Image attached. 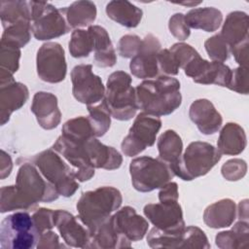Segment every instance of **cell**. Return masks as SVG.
<instances>
[{"label":"cell","mask_w":249,"mask_h":249,"mask_svg":"<svg viewBox=\"0 0 249 249\" xmlns=\"http://www.w3.org/2000/svg\"><path fill=\"white\" fill-rule=\"evenodd\" d=\"M135 92L138 109L157 117L170 115L182 103L180 82L173 77L145 80L137 85Z\"/></svg>","instance_id":"obj_1"},{"label":"cell","mask_w":249,"mask_h":249,"mask_svg":"<svg viewBox=\"0 0 249 249\" xmlns=\"http://www.w3.org/2000/svg\"><path fill=\"white\" fill-rule=\"evenodd\" d=\"M122 202V194L114 187L104 186L84 192L76 204L78 217L90 231L117 211Z\"/></svg>","instance_id":"obj_2"},{"label":"cell","mask_w":249,"mask_h":249,"mask_svg":"<svg viewBox=\"0 0 249 249\" xmlns=\"http://www.w3.org/2000/svg\"><path fill=\"white\" fill-rule=\"evenodd\" d=\"M42 175L55 188L59 196H72L79 189L73 168L53 148L40 152L30 159Z\"/></svg>","instance_id":"obj_3"},{"label":"cell","mask_w":249,"mask_h":249,"mask_svg":"<svg viewBox=\"0 0 249 249\" xmlns=\"http://www.w3.org/2000/svg\"><path fill=\"white\" fill-rule=\"evenodd\" d=\"M221 158V153L212 144L195 141L188 145L178 161L170 168L183 181H192L207 174Z\"/></svg>","instance_id":"obj_4"},{"label":"cell","mask_w":249,"mask_h":249,"mask_svg":"<svg viewBox=\"0 0 249 249\" xmlns=\"http://www.w3.org/2000/svg\"><path fill=\"white\" fill-rule=\"evenodd\" d=\"M104 100L114 119L131 120L138 110L135 89L131 86V76L124 71L110 74L106 83Z\"/></svg>","instance_id":"obj_5"},{"label":"cell","mask_w":249,"mask_h":249,"mask_svg":"<svg viewBox=\"0 0 249 249\" xmlns=\"http://www.w3.org/2000/svg\"><path fill=\"white\" fill-rule=\"evenodd\" d=\"M40 235L32 216L17 211L1 222L0 246L3 249H32L37 247Z\"/></svg>","instance_id":"obj_6"},{"label":"cell","mask_w":249,"mask_h":249,"mask_svg":"<svg viewBox=\"0 0 249 249\" xmlns=\"http://www.w3.org/2000/svg\"><path fill=\"white\" fill-rule=\"evenodd\" d=\"M129 174L133 188L141 193L160 189L175 176L166 162L148 156L133 159L129 164Z\"/></svg>","instance_id":"obj_7"},{"label":"cell","mask_w":249,"mask_h":249,"mask_svg":"<svg viewBox=\"0 0 249 249\" xmlns=\"http://www.w3.org/2000/svg\"><path fill=\"white\" fill-rule=\"evenodd\" d=\"M16 186L31 210L35 209L39 202H51L59 196L55 188L30 161L20 164L16 178Z\"/></svg>","instance_id":"obj_8"},{"label":"cell","mask_w":249,"mask_h":249,"mask_svg":"<svg viewBox=\"0 0 249 249\" xmlns=\"http://www.w3.org/2000/svg\"><path fill=\"white\" fill-rule=\"evenodd\" d=\"M31 32L35 39L47 41L67 34L71 27L66 21L62 9L48 2L30 1Z\"/></svg>","instance_id":"obj_9"},{"label":"cell","mask_w":249,"mask_h":249,"mask_svg":"<svg viewBox=\"0 0 249 249\" xmlns=\"http://www.w3.org/2000/svg\"><path fill=\"white\" fill-rule=\"evenodd\" d=\"M161 127L160 117L141 112L136 116L127 135L121 143L122 152L126 157H134L156 142L158 132Z\"/></svg>","instance_id":"obj_10"},{"label":"cell","mask_w":249,"mask_h":249,"mask_svg":"<svg viewBox=\"0 0 249 249\" xmlns=\"http://www.w3.org/2000/svg\"><path fill=\"white\" fill-rule=\"evenodd\" d=\"M147 244L151 248H210L206 234L196 226L185 227L177 231H163L154 227L147 235Z\"/></svg>","instance_id":"obj_11"},{"label":"cell","mask_w":249,"mask_h":249,"mask_svg":"<svg viewBox=\"0 0 249 249\" xmlns=\"http://www.w3.org/2000/svg\"><path fill=\"white\" fill-rule=\"evenodd\" d=\"M72 93L76 100L88 105L97 104L105 97V87L91 64L76 65L71 71Z\"/></svg>","instance_id":"obj_12"},{"label":"cell","mask_w":249,"mask_h":249,"mask_svg":"<svg viewBox=\"0 0 249 249\" xmlns=\"http://www.w3.org/2000/svg\"><path fill=\"white\" fill-rule=\"evenodd\" d=\"M36 69L39 78L44 82L51 84L62 82L67 72L62 46L56 42L44 43L37 52Z\"/></svg>","instance_id":"obj_13"},{"label":"cell","mask_w":249,"mask_h":249,"mask_svg":"<svg viewBox=\"0 0 249 249\" xmlns=\"http://www.w3.org/2000/svg\"><path fill=\"white\" fill-rule=\"evenodd\" d=\"M27 87L17 82L13 74L0 69V123L7 124L12 113L20 109L28 100Z\"/></svg>","instance_id":"obj_14"},{"label":"cell","mask_w":249,"mask_h":249,"mask_svg":"<svg viewBox=\"0 0 249 249\" xmlns=\"http://www.w3.org/2000/svg\"><path fill=\"white\" fill-rule=\"evenodd\" d=\"M161 50L160 40L153 34H148L142 39L138 53L131 58L129 69L131 74L143 80L156 78L160 75L158 68V54Z\"/></svg>","instance_id":"obj_15"},{"label":"cell","mask_w":249,"mask_h":249,"mask_svg":"<svg viewBox=\"0 0 249 249\" xmlns=\"http://www.w3.org/2000/svg\"><path fill=\"white\" fill-rule=\"evenodd\" d=\"M143 212L148 221L160 231H177L186 227L178 201L149 203L144 206Z\"/></svg>","instance_id":"obj_16"},{"label":"cell","mask_w":249,"mask_h":249,"mask_svg":"<svg viewBox=\"0 0 249 249\" xmlns=\"http://www.w3.org/2000/svg\"><path fill=\"white\" fill-rule=\"evenodd\" d=\"M83 144L72 142L60 135L52 147L73 168L79 182L90 180L95 173V168L89 162Z\"/></svg>","instance_id":"obj_17"},{"label":"cell","mask_w":249,"mask_h":249,"mask_svg":"<svg viewBox=\"0 0 249 249\" xmlns=\"http://www.w3.org/2000/svg\"><path fill=\"white\" fill-rule=\"evenodd\" d=\"M54 227L69 247L88 248L90 231L78 216L76 217L66 210H54Z\"/></svg>","instance_id":"obj_18"},{"label":"cell","mask_w":249,"mask_h":249,"mask_svg":"<svg viewBox=\"0 0 249 249\" xmlns=\"http://www.w3.org/2000/svg\"><path fill=\"white\" fill-rule=\"evenodd\" d=\"M110 220L115 230L129 241L143 239L149 229L148 221L137 214L131 206H124L118 209L110 216Z\"/></svg>","instance_id":"obj_19"},{"label":"cell","mask_w":249,"mask_h":249,"mask_svg":"<svg viewBox=\"0 0 249 249\" xmlns=\"http://www.w3.org/2000/svg\"><path fill=\"white\" fill-rule=\"evenodd\" d=\"M30 110L35 115L39 125L44 129H53L60 124L61 112L58 108L57 97L52 92H36Z\"/></svg>","instance_id":"obj_20"},{"label":"cell","mask_w":249,"mask_h":249,"mask_svg":"<svg viewBox=\"0 0 249 249\" xmlns=\"http://www.w3.org/2000/svg\"><path fill=\"white\" fill-rule=\"evenodd\" d=\"M189 117L198 130L205 135L217 132L223 124V118L214 104L205 98L195 100L189 109Z\"/></svg>","instance_id":"obj_21"},{"label":"cell","mask_w":249,"mask_h":249,"mask_svg":"<svg viewBox=\"0 0 249 249\" xmlns=\"http://www.w3.org/2000/svg\"><path fill=\"white\" fill-rule=\"evenodd\" d=\"M86 155L94 168L114 170L121 167L123 157L114 147L101 143L97 137L92 136L83 144Z\"/></svg>","instance_id":"obj_22"},{"label":"cell","mask_w":249,"mask_h":249,"mask_svg":"<svg viewBox=\"0 0 249 249\" xmlns=\"http://www.w3.org/2000/svg\"><path fill=\"white\" fill-rule=\"evenodd\" d=\"M131 241L120 234L112 225L110 217L90 230V239L88 248L118 249L130 247Z\"/></svg>","instance_id":"obj_23"},{"label":"cell","mask_w":249,"mask_h":249,"mask_svg":"<svg viewBox=\"0 0 249 249\" xmlns=\"http://www.w3.org/2000/svg\"><path fill=\"white\" fill-rule=\"evenodd\" d=\"M88 30L92 37L94 64L102 68L114 66L117 62V54L107 30L100 25H90Z\"/></svg>","instance_id":"obj_24"},{"label":"cell","mask_w":249,"mask_h":249,"mask_svg":"<svg viewBox=\"0 0 249 249\" xmlns=\"http://www.w3.org/2000/svg\"><path fill=\"white\" fill-rule=\"evenodd\" d=\"M236 218V204L231 198L220 199L208 205L203 212L204 224L212 229L231 227Z\"/></svg>","instance_id":"obj_25"},{"label":"cell","mask_w":249,"mask_h":249,"mask_svg":"<svg viewBox=\"0 0 249 249\" xmlns=\"http://www.w3.org/2000/svg\"><path fill=\"white\" fill-rule=\"evenodd\" d=\"M247 144L246 133L236 123L226 124L219 134L217 149L221 155L236 156L241 154Z\"/></svg>","instance_id":"obj_26"},{"label":"cell","mask_w":249,"mask_h":249,"mask_svg":"<svg viewBox=\"0 0 249 249\" xmlns=\"http://www.w3.org/2000/svg\"><path fill=\"white\" fill-rule=\"evenodd\" d=\"M248 31L249 21L247 14L242 11H233L227 16L219 34L231 48L249 39Z\"/></svg>","instance_id":"obj_27"},{"label":"cell","mask_w":249,"mask_h":249,"mask_svg":"<svg viewBox=\"0 0 249 249\" xmlns=\"http://www.w3.org/2000/svg\"><path fill=\"white\" fill-rule=\"evenodd\" d=\"M106 14L109 18L127 28L136 27L143 16V11L128 1L113 0L106 5Z\"/></svg>","instance_id":"obj_28"},{"label":"cell","mask_w":249,"mask_h":249,"mask_svg":"<svg viewBox=\"0 0 249 249\" xmlns=\"http://www.w3.org/2000/svg\"><path fill=\"white\" fill-rule=\"evenodd\" d=\"M185 20L190 28L214 32L221 26L223 14L214 7L196 8L190 10L185 15Z\"/></svg>","instance_id":"obj_29"},{"label":"cell","mask_w":249,"mask_h":249,"mask_svg":"<svg viewBox=\"0 0 249 249\" xmlns=\"http://www.w3.org/2000/svg\"><path fill=\"white\" fill-rule=\"evenodd\" d=\"M61 9L71 28L81 29L86 26H90L96 18V6L91 1H75L68 7Z\"/></svg>","instance_id":"obj_30"},{"label":"cell","mask_w":249,"mask_h":249,"mask_svg":"<svg viewBox=\"0 0 249 249\" xmlns=\"http://www.w3.org/2000/svg\"><path fill=\"white\" fill-rule=\"evenodd\" d=\"M249 241L248 221L239 220L229 231H223L215 236V243L221 249L244 248Z\"/></svg>","instance_id":"obj_31"},{"label":"cell","mask_w":249,"mask_h":249,"mask_svg":"<svg viewBox=\"0 0 249 249\" xmlns=\"http://www.w3.org/2000/svg\"><path fill=\"white\" fill-rule=\"evenodd\" d=\"M157 146L159 159L166 162L169 166L178 161L183 152L182 139L179 134L172 129H167L160 135Z\"/></svg>","instance_id":"obj_32"},{"label":"cell","mask_w":249,"mask_h":249,"mask_svg":"<svg viewBox=\"0 0 249 249\" xmlns=\"http://www.w3.org/2000/svg\"><path fill=\"white\" fill-rule=\"evenodd\" d=\"M0 18L3 28L20 21L31 22L30 1H1Z\"/></svg>","instance_id":"obj_33"},{"label":"cell","mask_w":249,"mask_h":249,"mask_svg":"<svg viewBox=\"0 0 249 249\" xmlns=\"http://www.w3.org/2000/svg\"><path fill=\"white\" fill-rule=\"evenodd\" d=\"M231 76V69L224 62L208 61L200 75L194 81L201 85H217L228 87Z\"/></svg>","instance_id":"obj_34"},{"label":"cell","mask_w":249,"mask_h":249,"mask_svg":"<svg viewBox=\"0 0 249 249\" xmlns=\"http://www.w3.org/2000/svg\"><path fill=\"white\" fill-rule=\"evenodd\" d=\"M61 131L63 137L78 144H83L94 136L89 119L84 116L76 117L65 122Z\"/></svg>","instance_id":"obj_35"},{"label":"cell","mask_w":249,"mask_h":249,"mask_svg":"<svg viewBox=\"0 0 249 249\" xmlns=\"http://www.w3.org/2000/svg\"><path fill=\"white\" fill-rule=\"evenodd\" d=\"M89 121L91 125L93 134L95 137L103 136L110 128L111 125V114L108 110L105 100L103 99L97 104L88 105Z\"/></svg>","instance_id":"obj_36"},{"label":"cell","mask_w":249,"mask_h":249,"mask_svg":"<svg viewBox=\"0 0 249 249\" xmlns=\"http://www.w3.org/2000/svg\"><path fill=\"white\" fill-rule=\"evenodd\" d=\"M1 36V42L18 48H23L31 38L30 21H20L11 24L5 28Z\"/></svg>","instance_id":"obj_37"},{"label":"cell","mask_w":249,"mask_h":249,"mask_svg":"<svg viewBox=\"0 0 249 249\" xmlns=\"http://www.w3.org/2000/svg\"><path fill=\"white\" fill-rule=\"evenodd\" d=\"M69 52L75 58L87 57L93 52L92 37L88 29H75L72 32L69 41Z\"/></svg>","instance_id":"obj_38"},{"label":"cell","mask_w":249,"mask_h":249,"mask_svg":"<svg viewBox=\"0 0 249 249\" xmlns=\"http://www.w3.org/2000/svg\"><path fill=\"white\" fill-rule=\"evenodd\" d=\"M15 210H31V208L21 196L16 185L4 186L0 191V211L6 213Z\"/></svg>","instance_id":"obj_39"},{"label":"cell","mask_w":249,"mask_h":249,"mask_svg":"<svg viewBox=\"0 0 249 249\" xmlns=\"http://www.w3.org/2000/svg\"><path fill=\"white\" fill-rule=\"evenodd\" d=\"M204 47L208 56L213 61L225 62L230 58L231 47L220 34L209 37L204 42Z\"/></svg>","instance_id":"obj_40"},{"label":"cell","mask_w":249,"mask_h":249,"mask_svg":"<svg viewBox=\"0 0 249 249\" xmlns=\"http://www.w3.org/2000/svg\"><path fill=\"white\" fill-rule=\"evenodd\" d=\"M0 69L8 71L14 75L19 67V58L21 54L20 49L2 42H0Z\"/></svg>","instance_id":"obj_41"},{"label":"cell","mask_w":249,"mask_h":249,"mask_svg":"<svg viewBox=\"0 0 249 249\" xmlns=\"http://www.w3.org/2000/svg\"><path fill=\"white\" fill-rule=\"evenodd\" d=\"M247 172V163L241 159H231L226 161L221 167L223 177L228 181H238Z\"/></svg>","instance_id":"obj_42"},{"label":"cell","mask_w":249,"mask_h":249,"mask_svg":"<svg viewBox=\"0 0 249 249\" xmlns=\"http://www.w3.org/2000/svg\"><path fill=\"white\" fill-rule=\"evenodd\" d=\"M158 68L161 76H176L179 73V65L169 51V49H161L158 54Z\"/></svg>","instance_id":"obj_43"},{"label":"cell","mask_w":249,"mask_h":249,"mask_svg":"<svg viewBox=\"0 0 249 249\" xmlns=\"http://www.w3.org/2000/svg\"><path fill=\"white\" fill-rule=\"evenodd\" d=\"M227 88L240 94H248L249 92L248 67L238 66L232 69L231 80Z\"/></svg>","instance_id":"obj_44"},{"label":"cell","mask_w":249,"mask_h":249,"mask_svg":"<svg viewBox=\"0 0 249 249\" xmlns=\"http://www.w3.org/2000/svg\"><path fill=\"white\" fill-rule=\"evenodd\" d=\"M169 51L174 55L179 68L184 69L195 57L199 55L197 51L191 45L186 43H175L171 46Z\"/></svg>","instance_id":"obj_45"},{"label":"cell","mask_w":249,"mask_h":249,"mask_svg":"<svg viewBox=\"0 0 249 249\" xmlns=\"http://www.w3.org/2000/svg\"><path fill=\"white\" fill-rule=\"evenodd\" d=\"M142 39L135 34L124 35L118 43V52L122 57L132 58L139 51Z\"/></svg>","instance_id":"obj_46"},{"label":"cell","mask_w":249,"mask_h":249,"mask_svg":"<svg viewBox=\"0 0 249 249\" xmlns=\"http://www.w3.org/2000/svg\"><path fill=\"white\" fill-rule=\"evenodd\" d=\"M168 28L170 33L179 41H185L191 34L190 27L185 20V15L176 13L169 18Z\"/></svg>","instance_id":"obj_47"},{"label":"cell","mask_w":249,"mask_h":249,"mask_svg":"<svg viewBox=\"0 0 249 249\" xmlns=\"http://www.w3.org/2000/svg\"><path fill=\"white\" fill-rule=\"evenodd\" d=\"M35 227L40 233L52 230L54 227V210L49 208H38L32 215Z\"/></svg>","instance_id":"obj_48"},{"label":"cell","mask_w":249,"mask_h":249,"mask_svg":"<svg viewBox=\"0 0 249 249\" xmlns=\"http://www.w3.org/2000/svg\"><path fill=\"white\" fill-rule=\"evenodd\" d=\"M65 245L60 242L58 235L52 230L46 231L40 235V239L37 244L38 249H55V248H65Z\"/></svg>","instance_id":"obj_49"},{"label":"cell","mask_w":249,"mask_h":249,"mask_svg":"<svg viewBox=\"0 0 249 249\" xmlns=\"http://www.w3.org/2000/svg\"><path fill=\"white\" fill-rule=\"evenodd\" d=\"M179 193L178 185L175 182H168L162 186L159 192L160 202H174L178 201Z\"/></svg>","instance_id":"obj_50"},{"label":"cell","mask_w":249,"mask_h":249,"mask_svg":"<svg viewBox=\"0 0 249 249\" xmlns=\"http://www.w3.org/2000/svg\"><path fill=\"white\" fill-rule=\"evenodd\" d=\"M248 46L249 39L231 48V54L233 55L235 61L239 64V66L247 67L248 65Z\"/></svg>","instance_id":"obj_51"},{"label":"cell","mask_w":249,"mask_h":249,"mask_svg":"<svg viewBox=\"0 0 249 249\" xmlns=\"http://www.w3.org/2000/svg\"><path fill=\"white\" fill-rule=\"evenodd\" d=\"M13 168V161L8 153L4 150H1V157H0V177L1 179H5L8 177Z\"/></svg>","instance_id":"obj_52"},{"label":"cell","mask_w":249,"mask_h":249,"mask_svg":"<svg viewBox=\"0 0 249 249\" xmlns=\"http://www.w3.org/2000/svg\"><path fill=\"white\" fill-rule=\"evenodd\" d=\"M236 215L239 220L248 221V199H243L236 206Z\"/></svg>","instance_id":"obj_53"}]
</instances>
